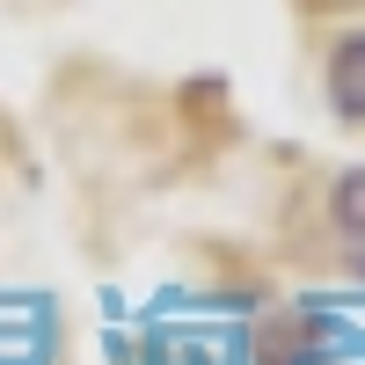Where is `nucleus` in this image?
Segmentation results:
<instances>
[{"instance_id":"f257e3e1","label":"nucleus","mask_w":365,"mask_h":365,"mask_svg":"<svg viewBox=\"0 0 365 365\" xmlns=\"http://www.w3.org/2000/svg\"><path fill=\"white\" fill-rule=\"evenodd\" d=\"M329 110L344 125H365V29H344L329 51Z\"/></svg>"},{"instance_id":"f03ea898","label":"nucleus","mask_w":365,"mask_h":365,"mask_svg":"<svg viewBox=\"0 0 365 365\" xmlns=\"http://www.w3.org/2000/svg\"><path fill=\"white\" fill-rule=\"evenodd\" d=\"M329 220H336L344 241H365V168H344L329 182Z\"/></svg>"},{"instance_id":"7ed1b4c3","label":"nucleus","mask_w":365,"mask_h":365,"mask_svg":"<svg viewBox=\"0 0 365 365\" xmlns=\"http://www.w3.org/2000/svg\"><path fill=\"white\" fill-rule=\"evenodd\" d=\"M351 256H358V278H365V241H351Z\"/></svg>"}]
</instances>
